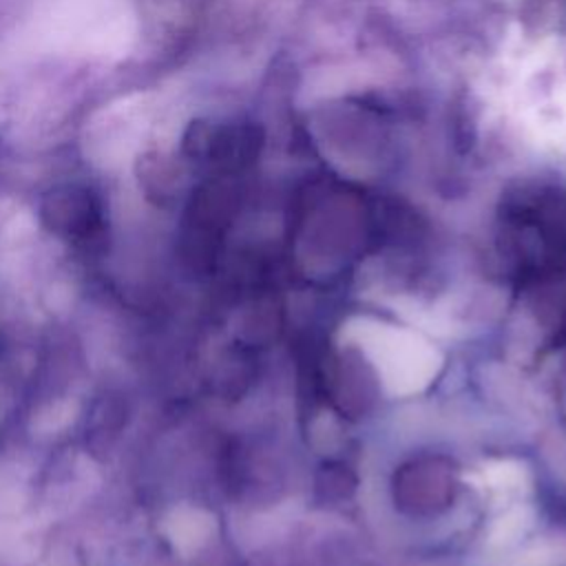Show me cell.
<instances>
[{
	"instance_id": "obj_1",
	"label": "cell",
	"mask_w": 566,
	"mask_h": 566,
	"mask_svg": "<svg viewBox=\"0 0 566 566\" xmlns=\"http://www.w3.org/2000/svg\"><path fill=\"white\" fill-rule=\"evenodd\" d=\"M360 325L365 334L363 345L369 349L385 376V382L391 385L394 391L418 389L431 378V374H436L438 354L418 336L378 323L367 327V321H360Z\"/></svg>"
}]
</instances>
